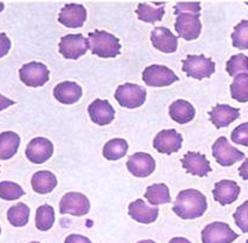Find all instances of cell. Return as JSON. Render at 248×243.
<instances>
[{"label":"cell","instance_id":"cell-1","mask_svg":"<svg viewBox=\"0 0 248 243\" xmlns=\"http://www.w3.org/2000/svg\"><path fill=\"white\" fill-rule=\"evenodd\" d=\"M207 210V198L196 189H186L176 196L172 212L183 220H195Z\"/></svg>","mask_w":248,"mask_h":243},{"label":"cell","instance_id":"cell-2","mask_svg":"<svg viewBox=\"0 0 248 243\" xmlns=\"http://www.w3.org/2000/svg\"><path fill=\"white\" fill-rule=\"evenodd\" d=\"M88 43L91 52L101 58H115L121 53L120 39L107 31L90 32Z\"/></svg>","mask_w":248,"mask_h":243},{"label":"cell","instance_id":"cell-3","mask_svg":"<svg viewBox=\"0 0 248 243\" xmlns=\"http://www.w3.org/2000/svg\"><path fill=\"white\" fill-rule=\"evenodd\" d=\"M182 70L188 77L201 80L203 78L212 77L215 72V63L203 55H189L183 61Z\"/></svg>","mask_w":248,"mask_h":243},{"label":"cell","instance_id":"cell-4","mask_svg":"<svg viewBox=\"0 0 248 243\" xmlns=\"http://www.w3.org/2000/svg\"><path fill=\"white\" fill-rule=\"evenodd\" d=\"M115 98L121 106L126 109H136L144 104L147 91L143 86L126 83L118 86L115 92Z\"/></svg>","mask_w":248,"mask_h":243},{"label":"cell","instance_id":"cell-5","mask_svg":"<svg viewBox=\"0 0 248 243\" xmlns=\"http://www.w3.org/2000/svg\"><path fill=\"white\" fill-rule=\"evenodd\" d=\"M213 157L221 167H232L236 162L242 161L245 158V153L242 151L232 147L226 137H219L212 147Z\"/></svg>","mask_w":248,"mask_h":243},{"label":"cell","instance_id":"cell-6","mask_svg":"<svg viewBox=\"0 0 248 243\" xmlns=\"http://www.w3.org/2000/svg\"><path fill=\"white\" fill-rule=\"evenodd\" d=\"M239 237L227 223L213 222L203 228L201 234L202 243H232Z\"/></svg>","mask_w":248,"mask_h":243},{"label":"cell","instance_id":"cell-7","mask_svg":"<svg viewBox=\"0 0 248 243\" xmlns=\"http://www.w3.org/2000/svg\"><path fill=\"white\" fill-rule=\"evenodd\" d=\"M142 79L148 86L163 88V86H169L172 83L177 82L179 77L169 67L163 65H150L144 69Z\"/></svg>","mask_w":248,"mask_h":243},{"label":"cell","instance_id":"cell-8","mask_svg":"<svg viewBox=\"0 0 248 243\" xmlns=\"http://www.w3.org/2000/svg\"><path fill=\"white\" fill-rule=\"evenodd\" d=\"M19 77L21 82L30 88H39L48 82L50 71L45 64L31 61L20 67Z\"/></svg>","mask_w":248,"mask_h":243},{"label":"cell","instance_id":"cell-9","mask_svg":"<svg viewBox=\"0 0 248 243\" xmlns=\"http://www.w3.org/2000/svg\"><path fill=\"white\" fill-rule=\"evenodd\" d=\"M88 50V39L83 34H67L59 43V52L66 59H78L84 56Z\"/></svg>","mask_w":248,"mask_h":243},{"label":"cell","instance_id":"cell-10","mask_svg":"<svg viewBox=\"0 0 248 243\" xmlns=\"http://www.w3.org/2000/svg\"><path fill=\"white\" fill-rule=\"evenodd\" d=\"M90 210V201L80 193H67L63 196L59 203L61 214H70L74 216H84Z\"/></svg>","mask_w":248,"mask_h":243},{"label":"cell","instance_id":"cell-11","mask_svg":"<svg viewBox=\"0 0 248 243\" xmlns=\"http://www.w3.org/2000/svg\"><path fill=\"white\" fill-rule=\"evenodd\" d=\"M175 30H176L179 37L188 40V42L198 39L202 30L200 15L182 13V15H177L176 21H175Z\"/></svg>","mask_w":248,"mask_h":243},{"label":"cell","instance_id":"cell-12","mask_svg":"<svg viewBox=\"0 0 248 243\" xmlns=\"http://www.w3.org/2000/svg\"><path fill=\"white\" fill-rule=\"evenodd\" d=\"M183 138L181 134H179L174 129L169 130H162L156 135L154 139V148L160 153H166V155H171V153L177 152L182 147Z\"/></svg>","mask_w":248,"mask_h":243},{"label":"cell","instance_id":"cell-13","mask_svg":"<svg viewBox=\"0 0 248 243\" xmlns=\"http://www.w3.org/2000/svg\"><path fill=\"white\" fill-rule=\"evenodd\" d=\"M126 168L135 177H148L155 171V159L149 153L136 152L129 157L126 162Z\"/></svg>","mask_w":248,"mask_h":243},{"label":"cell","instance_id":"cell-14","mask_svg":"<svg viewBox=\"0 0 248 243\" xmlns=\"http://www.w3.org/2000/svg\"><path fill=\"white\" fill-rule=\"evenodd\" d=\"M25 153L30 162L34 164H43L53 155V144L50 139L37 137L29 143Z\"/></svg>","mask_w":248,"mask_h":243},{"label":"cell","instance_id":"cell-15","mask_svg":"<svg viewBox=\"0 0 248 243\" xmlns=\"http://www.w3.org/2000/svg\"><path fill=\"white\" fill-rule=\"evenodd\" d=\"M181 163L186 171L193 176L206 177L212 171L210 163L206 156L195 151H188L181 159Z\"/></svg>","mask_w":248,"mask_h":243},{"label":"cell","instance_id":"cell-16","mask_svg":"<svg viewBox=\"0 0 248 243\" xmlns=\"http://www.w3.org/2000/svg\"><path fill=\"white\" fill-rule=\"evenodd\" d=\"M86 20V10L83 5L66 4L59 13L58 21L69 29H77L83 26Z\"/></svg>","mask_w":248,"mask_h":243},{"label":"cell","instance_id":"cell-17","mask_svg":"<svg viewBox=\"0 0 248 243\" xmlns=\"http://www.w3.org/2000/svg\"><path fill=\"white\" fill-rule=\"evenodd\" d=\"M240 195V187L235 181L222 180L220 182L215 183L213 189V196L217 202H219L221 206H227L232 204L238 199Z\"/></svg>","mask_w":248,"mask_h":243},{"label":"cell","instance_id":"cell-18","mask_svg":"<svg viewBox=\"0 0 248 243\" xmlns=\"http://www.w3.org/2000/svg\"><path fill=\"white\" fill-rule=\"evenodd\" d=\"M88 111L91 121L98 125H108L115 120V110L108 101L96 99L89 105Z\"/></svg>","mask_w":248,"mask_h":243},{"label":"cell","instance_id":"cell-19","mask_svg":"<svg viewBox=\"0 0 248 243\" xmlns=\"http://www.w3.org/2000/svg\"><path fill=\"white\" fill-rule=\"evenodd\" d=\"M154 47L164 53H174L177 50V37L167 28H155L150 34Z\"/></svg>","mask_w":248,"mask_h":243},{"label":"cell","instance_id":"cell-20","mask_svg":"<svg viewBox=\"0 0 248 243\" xmlns=\"http://www.w3.org/2000/svg\"><path fill=\"white\" fill-rule=\"evenodd\" d=\"M128 213L130 217L136 222L143 223V225H149V223L155 222L158 216V208L149 207L143 199H136L129 204Z\"/></svg>","mask_w":248,"mask_h":243},{"label":"cell","instance_id":"cell-21","mask_svg":"<svg viewBox=\"0 0 248 243\" xmlns=\"http://www.w3.org/2000/svg\"><path fill=\"white\" fill-rule=\"evenodd\" d=\"M209 116L210 122L214 124L215 128L221 129L226 128L234 121L238 120L240 117V110L227 104H217L212 111H209Z\"/></svg>","mask_w":248,"mask_h":243},{"label":"cell","instance_id":"cell-22","mask_svg":"<svg viewBox=\"0 0 248 243\" xmlns=\"http://www.w3.org/2000/svg\"><path fill=\"white\" fill-rule=\"evenodd\" d=\"M82 88L74 82H63L59 83L53 90V96L59 103L71 105L78 102L82 97Z\"/></svg>","mask_w":248,"mask_h":243},{"label":"cell","instance_id":"cell-23","mask_svg":"<svg viewBox=\"0 0 248 243\" xmlns=\"http://www.w3.org/2000/svg\"><path fill=\"white\" fill-rule=\"evenodd\" d=\"M31 184L32 189L37 194L45 195V194H50L51 191L55 190V188L57 187V178L51 171L40 170L32 176Z\"/></svg>","mask_w":248,"mask_h":243},{"label":"cell","instance_id":"cell-24","mask_svg":"<svg viewBox=\"0 0 248 243\" xmlns=\"http://www.w3.org/2000/svg\"><path fill=\"white\" fill-rule=\"evenodd\" d=\"M169 116L179 124H187L195 117V109L189 102L179 99L169 106Z\"/></svg>","mask_w":248,"mask_h":243},{"label":"cell","instance_id":"cell-25","mask_svg":"<svg viewBox=\"0 0 248 243\" xmlns=\"http://www.w3.org/2000/svg\"><path fill=\"white\" fill-rule=\"evenodd\" d=\"M20 145L19 135L13 131H5L0 134V159L6 161L17 153Z\"/></svg>","mask_w":248,"mask_h":243},{"label":"cell","instance_id":"cell-26","mask_svg":"<svg viewBox=\"0 0 248 243\" xmlns=\"http://www.w3.org/2000/svg\"><path fill=\"white\" fill-rule=\"evenodd\" d=\"M144 197L152 206H160V204L170 203L171 202L169 188L164 183H157V184L148 187Z\"/></svg>","mask_w":248,"mask_h":243},{"label":"cell","instance_id":"cell-27","mask_svg":"<svg viewBox=\"0 0 248 243\" xmlns=\"http://www.w3.org/2000/svg\"><path fill=\"white\" fill-rule=\"evenodd\" d=\"M128 142L122 138H114L107 143L103 148V156L108 161H117L128 152Z\"/></svg>","mask_w":248,"mask_h":243},{"label":"cell","instance_id":"cell-28","mask_svg":"<svg viewBox=\"0 0 248 243\" xmlns=\"http://www.w3.org/2000/svg\"><path fill=\"white\" fill-rule=\"evenodd\" d=\"M55 209L51 206H40L36 212V227L40 231H47L55 225Z\"/></svg>","mask_w":248,"mask_h":243},{"label":"cell","instance_id":"cell-29","mask_svg":"<svg viewBox=\"0 0 248 243\" xmlns=\"http://www.w3.org/2000/svg\"><path fill=\"white\" fill-rule=\"evenodd\" d=\"M232 98L238 101L239 103L248 102V75L241 74L234 77L233 83L231 84Z\"/></svg>","mask_w":248,"mask_h":243},{"label":"cell","instance_id":"cell-30","mask_svg":"<svg viewBox=\"0 0 248 243\" xmlns=\"http://www.w3.org/2000/svg\"><path fill=\"white\" fill-rule=\"evenodd\" d=\"M30 208L25 203H17L7 210V220L13 227H24L29 223Z\"/></svg>","mask_w":248,"mask_h":243},{"label":"cell","instance_id":"cell-31","mask_svg":"<svg viewBox=\"0 0 248 243\" xmlns=\"http://www.w3.org/2000/svg\"><path fill=\"white\" fill-rule=\"evenodd\" d=\"M136 15H139V19L145 23L154 24L156 21L162 20L164 15L163 7H153L147 2H141L139 4V7L136 10Z\"/></svg>","mask_w":248,"mask_h":243},{"label":"cell","instance_id":"cell-32","mask_svg":"<svg viewBox=\"0 0 248 243\" xmlns=\"http://www.w3.org/2000/svg\"><path fill=\"white\" fill-rule=\"evenodd\" d=\"M226 70L231 77H235V76L241 74L248 75V57L245 55L232 56L231 59L227 61Z\"/></svg>","mask_w":248,"mask_h":243},{"label":"cell","instance_id":"cell-33","mask_svg":"<svg viewBox=\"0 0 248 243\" xmlns=\"http://www.w3.org/2000/svg\"><path fill=\"white\" fill-rule=\"evenodd\" d=\"M233 46L239 50H248V20L240 21L232 33Z\"/></svg>","mask_w":248,"mask_h":243},{"label":"cell","instance_id":"cell-34","mask_svg":"<svg viewBox=\"0 0 248 243\" xmlns=\"http://www.w3.org/2000/svg\"><path fill=\"white\" fill-rule=\"evenodd\" d=\"M25 195V191L19 184L10 181H2L0 182V198L5 201H16Z\"/></svg>","mask_w":248,"mask_h":243},{"label":"cell","instance_id":"cell-35","mask_svg":"<svg viewBox=\"0 0 248 243\" xmlns=\"http://www.w3.org/2000/svg\"><path fill=\"white\" fill-rule=\"evenodd\" d=\"M235 225L239 227L242 233L248 234V201L238 207L233 215Z\"/></svg>","mask_w":248,"mask_h":243},{"label":"cell","instance_id":"cell-36","mask_svg":"<svg viewBox=\"0 0 248 243\" xmlns=\"http://www.w3.org/2000/svg\"><path fill=\"white\" fill-rule=\"evenodd\" d=\"M231 139L235 144L244 145V147L248 148V122L240 124L234 129L233 132H232Z\"/></svg>","mask_w":248,"mask_h":243},{"label":"cell","instance_id":"cell-37","mask_svg":"<svg viewBox=\"0 0 248 243\" xmlns=\"http://www.w3.org/2000/svg\"><path fill=\"white\" fill-rule=\"evenodd\" d=\"M201 4L195 2H177L175 5V15H180L182 13H190V15H200Z\"/></svg>","mask_w":248,"mask_h":243},{"label":"cell","instance_id":"cell-38","mask_svg":"<svg viewBox=\"0 0 248 243\" xmlns=\"http://www.w3.org/2000/svg\"><path fill=\"white\" fill-rule=\"evenodd\" d=\"M11 48V40L5 33H0V58L9 53Z\"/></svg>","mask_w":248,"mask_h":243},{"label":"cell","instance_id":"cell-39","mask_svg":"<svg viewBox=\"0 0 248 243\" xmlns=\"http://www.w3.org/2000/svg\"><path fill=\"white\" fill-rule=\"evenodd\" d=\"M64 243H93L88 237L82 236V235L77 234H71L65 239V242Z\"/></svg>","mask_w":248,"mask_h":243},{"label":"cell","instance_id":"cell-40","mask_svg":"<svg viewBox=\"0 0 248 243\" xmlns=\"http://www.w3.org/2000/svg\"><path fill=\"white\" fill-rule=\"evenodd\" d=\"M239 175H240V177H242V180L248 181V158L245 159L244 163L240 166Z\"/></svg>","mask_w":248,"mask_h":243},{"label":"cell","instance_id":"cell-41","mask_svg":"<svg viewBox=\"0 0 248 243\" xmlns=\"http://www.w3.org/2000/svg\"><path fill=\"white\" fill-rule=\"evenodd\" d=\"M15 104V102L11 101V99L6 98V97H4L2 94H0V111H2V110L7 109V107L11 106V105Z\"/></svg>","mask_w":248,"mask_h":243},{"label":"cell","instance_id":"cell-42","mask_svg":"<svg viewBox=\"0 0 248 243\" xmlns=\"http://www.w3.org/2000/svg\"><path fill=\"white\" fill-rule=\"evenodd\" d=\"M169 243H191L189 240L185 239V237H174V239H171Z\"/></svg>","mask_w":248,"mask_h":243},{"label":"cell","instance_id":"cell-43","mask_svg":"<svg viewBox=\"0 0 248 243\" xmlns=\"http://www.w3.org/2000/svg\"><path fill=\"white\" fill-rule=\"evenodd\" d=\"M137 243H156V242L153 241V240H142V241H140Z\"/></svg>","mask_w":248,"mask_h":243},{"label":"cell","instance_id":"cell-44","mask_svg":"<svg viewBox=\"0 0 248 243\" xmlns=\"http://www.w3.org/2000/svg\"><path fill=\"white\" fill-rule=\"evenodd\" d=\"M4 9H5L4 4H2V2H0V12H1V11H4Z\"/></svg>","mask_w":248,"mask_h":243},{"label":"cell","instance_id":"cell-45","mask_svg":"<svg viewBox=\"0 0 248 243\" xmlns=\"http://www.w3.org/2000/svg\"><path fill=\"white\" fill-rule=\"evenodd\" d=\"M30 243H39V242H30Z\"/></svg>","mask_w":248,"mask_h":243},{"label":"cell","instance_id":"cell-46","mask_svg":"<svg viewBox=\"0 0 248 243\" xmlns=\"http://www.w3.org/2000/svg\"><path fill=\"white\" fill-rule=\"evenodd\" d=\"M0 234H1V228H0Z\"/></svg>","mask_w":248,"mask_h":243},{"label":"cell","instance_id":"cell-47","mask_svg":"<svg viewBox=\"0 0 248 243\" xmlns=\"http://www.w3.org/2000/svg\"><path fill=\"white\" fill-rule=\"evenodd\" d=\"M246 243H248V240H247V241H246Z\"/></svg>","mask_w":248,"mask_h":243}]
</instances>
